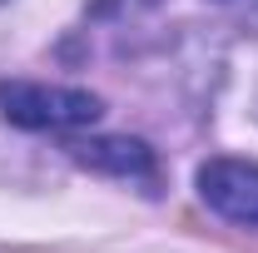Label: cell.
Wrapping results in <instances>:
<instances>
[{
	"instance_id": "obj_1",
	"label": "cell",
	"mask_w": 258,
	"mask_h": 253,
	"mask_svg": "<svg viewBox=\"0 0 258 253\" xmlns=\"http://www.w3.org/2000/svg\"><path fill=\"white\" fill-rule=\"evenodd\" d=\"M0 114L20 129H85L104 114L99 95L90 90H70V85H35V80H5L0 85Z\"/></svg>"
},
{
	"instance_id": "obj_2",
	"label": "cell",
	"mask_w": 258,
	"mask_h": 253,
	"mask_svg": "<svg viewBox=\"0 0 258 253\" xmlns=\"http://www.w3.org/2000/svg\"><path fill=\"white\" fill-rule=\"evenodd\" d=\"M199 199L219 219L258 228V164H248V159H209L199 169Z\"/></svg>"
},
{
	"instance_id": "obj_3",
	"label": "cell",
	"mask_w": 258,
	"mask_h": 253,
	"mask_svg": "<svg viewBox=\"0 0 258 253\" xmlns=\"http://www.w3.org/2000/svg\"><path fill=\"white\" fill-rule=\"evenodd\" d=\"M75 159L95 174H109V179H124L144 194H159V159L144 139H85V144H70Z\"/></svg>"
},
{
	"instance_id": "obj_4",
	"label": "cell",
	"mask_w": 258,
	"mask_h": 253,
	"mask_svg": "<svg viewBox=\"0 0 258 253\" xmlns=\"http://www.w3.org/2000/svg\"><path fill=\"white\" fill-rule=\"evenodd\" d=\"M219 5H258V0H219Z\"/></svg>"
}]
</instances>
